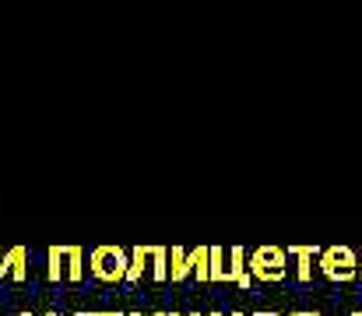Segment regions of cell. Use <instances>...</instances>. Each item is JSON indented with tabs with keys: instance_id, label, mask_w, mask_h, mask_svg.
<instances>
[{
	"instance_id": "cell-1",
	"label": "cell",
	"mask_w": 362,
	"mask_h": 316,
	"mask_svg": "<svg viewBox=\"0 0 362 316\" xmlns=\"http://www.w3.org/2000/svg\"><path fill=\"white\" fill-rule=\"evenodd\" d=\"M127 267H130V250L113 246V242L95 246L92 257H88V271H92V278L103 281V285H123V281H127Z\"/></svg>"
},
{
	"instance_id": "cell-2",
	"label": "cell",
	"mask_w": 362,
	"mask_h": 316,
	"mask_svg": "<svg viewBox=\"0 0 362 316\" xmlns=\"http://www.w3.org/2000/svg\"><path fill=\"white\" fill-rule=\"evenodd\" d=\"M320 274L334 285H349L359 278V250L352 246H327L320 250V260H317Z\"/></svg>"
},
{
	"instance_id": "cell-3",
	"label": "cell",
	"mask_w": 362,
	"mask_h": 316,
	"mask_svg": "<svg viewBox=\"0 0 362 316\" xmlns=\"http://www.w3.org/2000/svg\"><path fill=\"white\" fill-rule=\"evenodd\" d=\"M285 260H288V250H281V246H274V242L257 246V250L250 253V274H253V281H260V285H278V281H285V274H288Z\"/></svg>"
},
{
	"instance_id": "cell-4",
	"label": "cell",
	"mask_w": 362,
	"mask_h": 316,
	"mask_svg": "<svg viewBox=\"0 0 362 316\" xmlns=\"http://www.w3.org/2000/svg\"><path fill=\"white\" fill-rule=\"evenodd\" d=\"M194 278V250H183V246H169V281L180 285Z\"/></svg>"
},
{
	"instance_id": "cell-5",
	"label": "cell",
	"mask_w": 362,
	"mask_h": 316,
	"mask_svg": "<svg viewBox=\"0 0 362 316\" xmlns=\"http://www.w3.org/2000/svg\"><path fill=\"white\" fill-rule=\"evenodd\" d=\"M229 285L236 288H250L253 285V274H250V253L243 246L229 250Z\"/></svg>"
},
{
	"instance_id": "cell-6",
	"label": "cell",
	"mask_w": 362,
	"mask_h": 316,
	"mask_svg": "<svg viewBox=\"0 0 362 316\" xmlns=\"http://www.w3.org/2000/svg\"><path fill=\"white\" fill-rule=\"evenodd\" d=\"M288 257H296V281L310 285L313 281V260H320V250L317 246H285Z\"/></svg>"
},
{
	"instance_id": "cell-7",
	"label": "cell",
	"mask_w": 362,
	"mask_h": 316,
	"mask_svg": "<svg viewBox=\"0 0 362 316\" xmlns=\"http://www.w3.org/2000/svg\"><path fill=\"white\" fill-rule=\"evenodd\" d=\"M144 271L151 274V246H134L130 250V267H127V281L123 285H137L144 278Z\"/></svg>"
},
{
	"instance_id": "cell-8",
	"label": "cell",
	"mask_w": 362,
	"mask_h": 316,
	"mask_svg": "<svg viewBox=\"0 0 362 316\" xmlns=\"http://www.w3.org/2000/svg\"><path fill=\"white\" fill-rule=\"evenodd\" d=\"M64 260H67V281L71 285L85 281V246H64Z\"/></svg>"
},
{
	"instance_id": "cell-9",
	"label": "cell",
	"mask_w": 362,
	"mask_h": 316,
	"mask_svg": "<svg viewBox=\"0 0 362 316\" xmlns=\"http://www.w3.org/2000/svg\"><path fill=\"white\" fill-rule=\"evenodd\" d=\"M46 278L57 285V281H67V260H64V246H49L46 250Z\"/></svg>"
},
{
	"instance_id": "cell-10",
	"label": "cell",
	"mask_w": 362,
	"mask_h": 316,
	"mask_svg": "<svg viewBox=\"0 0 362 316\" xmlns=\"http://www.w3.org/2000/svg\"><path fill=\"white\" fill-rule=\"evenodd\" d=\"M7 264H11V281H25L28 278V250L25 246H11L7 250Z\"/></svg>"
},
{
	"instance_id": "cell-11",
	"label": "cell",
	"mask_w": 362,
	"mask_h": 316,
	"mask_svg": "<svg viewBox=\"0 0 362 316\" xmlns=\"http://www.w3.org/2000/svg\"><path fill=\"white\" fill-rule=\"evenodd\" d=\"M211 281L229 285V250L222 246H211Z\"/></svg>"
},
{
	"instance_id": "cell-12",
	"label": "cell",
	"mask_w": 362,
	"mask_h": 316,
	"mask_svg": "<svg viewBox=\"0 0 362 316\" xmlns=\"http://www.w3.org/2000/svg\"><path fill=\"white\" fill-rule=\"evenodd\" d=\"M151 281H169V246H151Z\"/></svg>"
},
{
	"instance_id": "cell-13",
	"label": "cell",
	"mask_w": 362,
	"mask_h": 316,
	"mask_svg": "<svg viewBox=\"0 0 362 316\" xmlns=\"http://www.w3.org/2000/svg\"><path fill=\"white\" fill-rule=\"evenodd\" d=\"M11 278V264H7V250H0V281Z\"/></svg>"
},
{
	"instance_id": "cell-14",
	"label": "cell",
	"mask_w": 362,
	"mask_h": 316,
	"mask_svg": "<svg viewBox=\"0 0 362 316\" xmlns=\"http://www.w3.org/2000/svg\"><path fill=\"white\" fill-rule=\"evenodd\" d=\"M288 316H320V313H313V310H296V313H288Z\"/></svg>"
},
{
	"instance_id": "cell-15",
	"label": "cell",
	"mask_w": 362,
	"mask_h": 316,
	"mask_svg": "<svg viewBox=\"0 0 362 316\" xmlns=\"http://www.w3.org/2000/svg\"><path fill=\"white\" fill-rule=\"evenodd\" d=\"M253 316H281V313H271V310H260V313H253Z\"/></svg>"
},
{
	"instance_id": "cell-16",
	"label": "cell",
	"mask_w": 362,
	"mask_h": 316,
	"mask_svg": "<svg viewBox=\"0 0 362 316\" xmlns=\"http://www.w3.org/2000/svg\"><path fill=\"white\" fill-rule=\"evenodd\" d=\"M359 281H362V250H359Z\"/></svg>"
},
{
	"instance_id": "cell-17",
	"label": "cell",
	"mask_w": 362,
	"mask_h": 316,
	"mask_svg": "<svg viewBox=\"0 0 362 316\" xmlns=\"http://www.w3.org/2000/svg\"><path fill=\"white\" fill-rule=\"evenodd\" d=\"M71 316H99V313H71Z\"/></svg>"
},
{
	"instance_id": "cell-18",
	"label": "cell",
	"mask_w": 362,
	"mask_h": 316,
	"mask_svg": "<svg viewBox=\"0 0 362 316\" xmlns=\"http://www.w3.org/2000/svg\"><path fill=\"white\" fill-rule=\"evenodd\" d=\"M99 316H123V313H99Z\"/></svg>"
},
{
	"instance_id": "cell-19",
	"label": "cell",
	"mask_w": 362,
	"mask_h": 316,
	"mask_svg": "<svg viewBox=\"0 0 362 316\" xmlns=\"http://www.w3.org/2000/svg\"><path fill=\"white\" fill-rule=\"evenodd\" d=\"M229 316H246V313H240V310H236V313H229Z\"/></svg>"
},
{
	"instance_id": "cell-20",
	"label": "cell",
	"mask_w": 362,
	"mask_h": 316,
	"mask_svg": "<svg viewBox=\"0 0 362 316\" xmlns=\"http://www.w3.org/2000/svg\"><path fill=\"white\" fill-rule=\"evenodd\" d=\"M151 316H169V313H151Z\"/></svg>"
},
{
	"instance_id": "cell-21",
	"label": "cell",
	"mask_w": 362,
	"mask_h": 316,
	"mask_svg": "<svg viewBox=\"0 0 362 316\" xmlns=\"http://www.w3.org/2000/svg\"><path fill=\"white\" fill-rule=\"evenodd\" d=\"M352 316H362V313H359V310H356V313H352Z\"/></svg>"
},
{
	"instance_id": "cell-22",
	"label": "cell",
	"mask_w": 362,
	"mask_h": 316,
	"mask_svg": "<svg viewBox=\"0 0 362 316\" xmlns=\"http://www.w3.org/2000/svg\"><path fill=\"white\" fill-rule=\"evenodd\" d=\"M42 316H57V313H42Z\"/></svg>"
},
{
	"instance_id": "cell-23",
	"label": "cell",
	"mask_w": 362,
	"mask_h": 316,
	"mask_svg": "<svg viewBox=\"0 0 362 316\" xmlns=\"http://www.w3.org/2000/svg\"><path fill=\"white\" fill-rule=\"evenodd\" d=\"M127 316H141V313H127Z\"/></svg>"
},
{
	"instance_id": "cell-24",
	"label": "cell",
	"mask_w": 362,
	"mask_h": 316,
	"mask_svg": "<svg viewBox=\"0 0 362 316\" xmlns=\"http://www.w3.org/2000/svg\"><path fill=\"white\" fill-rule=\"evenodd\" d=\"M169 316H180V313H169Z\"/></svg>"
},
{
	"instance_id": "cell-25",
	"label": "cell",
	"mask_w": 362,
	"mask_h": 316,
	"mask_svg": "<svg viewBox=\"0 0 362 316\" xmlns=\"http://www.w3.org/2000/svg\"><path fill=\"white\" fill-rule=\"evenodd\" d=\"M211 316H222V313H211Z\"/></svg>"
},
{
	"instance_id": "cell-26",
	"label": "cell",
	"mask_w": 362,
	"mask_h": 316,
	"mask_svg": "<svg viewBox=\"0 0 362 316\" xmlns=\"http://www.w3.org/2000/svg\"><path fill=\"white\" fill-rule=\"evenodd\" d=\"M190 316H201V313H190Z\"/></svg>"
},
{
	"instance_id": "cell-27",
	"label": "cell",
	"mask_w": 362,
	"mask_h": 316,
	"mask_svg": "<svg viewBox=\"0 0 362 316\" xmlns=\"http://www.w3.org/2000/svg\"><path fill=\"white\" fill-rule=\"evenodd\" d=\"M21 316H32V313H21Z\"/></svg>"
}]
</instances>
